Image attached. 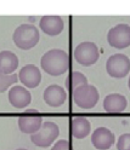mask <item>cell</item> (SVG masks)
<instances>
[{
	"mask_svg": "<svg viewBox=\"0 0 130 150\" xmlns=\"http://www.w3.org/2000/svg\"><path fill=\"white\" fill-rule=\"evenodd\" d=\"M69 57L66 51L61 49H52L43 54L40 65L45 73L51 76H60L69 68Z\"/></svg>",
	"mask_w": 130,
	"mask_h": 150,
	"instance_id": "1",
	"label": "cell"
},
{
	"mask_svg": "<svg viewBox=\"0 0 130 150\" xmlns=\"http://www.w3.org/2000/svg\"><path fill=\"white\" fill-rule=\"evenodd\" d=\"M40 35L38 28L33 24H21L18 25L12 35V40L18 49L29 50L39 42Z\"/></svg>",
	"mask_w": 130,
	"mask_h": 150,
	"instance_id": "2",
	"label": "cell"
},
{
	"mask_svg": "<svg viewBox=\"0 0 130 150\" xmlns=\"http://www.w3.org/2000/svg\"><path fill=\"white\" fill-rule=\"evenodd\" d=\"M100 93L92 85H83L72 92V99L74 104L81 109H91L99 102Z\"/></svg>",
	"mask_w": 130,
	"mask_h": 150,
	"instance_id": "3",
	"label": "cell"
},
{
	"mask_svg": "<svg viewBox=\"0 0 130 150\" xmlns=\"http://www.w3.org/2000/svg\"><path fill=\"white\" fill-rule=\"evenodd\" d=\"M73 57L78 62V64L90 67V65L95 64L100 58V51L96 44L91 41H84L74 47Z\"/></svg>",
	"mask_w": 130,
	"mask_h": 150,
	"instance_id": "4",
	"label": "cell"
},
{
	"mask_svg": "<svg viewBox=\"0 0 130 150\" xmlns=\"http://www.w3.org/2000/svg\"><path fill=\"white\" fill-rule=\"evenodd\" d=\"M59 134H60L59 126L55 122H52V121L48 120V121H44L43 122L38 132L31 136V140L36 146L48 148L57 139Z\"/></svg>",
	"mask_w": 130,
	"mask_h": 150,
	"instance_id": "5",
	"label": "cell"
},
{
	"mask_svg": "<svg viewBox=\"0 0 130 150\" xmlns=\"http://www.w3.org/2000/svg\"><path fill=\"white\" fill-rule=\"evenodd\" d=\"M106 70L109 76L122 79L130 71V58L126 54H112L106 62Z\"/></svg>",
	"mask_w": 130,
	"mask_h": 150,
	"instance_id": "6",
	"label": "cell"
},
{
	"mask_svg": "<svg viewBox=\"0 0 130 150\" xmlns=\"http://www.w3.org/2000/svg\"><path fill=\"white\" fill-rule=\"evenodd\" d=\"M17 122H18V128H20L21 132L32 136L40 129L44 121L38 110L28 109L18 117Z\"/></svg>",
	"mask_w": 130,
	"mask_h": 150,
	"instance_id": "7",
	"label": "cell"
},
{
	"mask_svg": "<svg viewBox=\"0 0 130 150\" xmlns=\"http://www.w3.org/2000/svg\"><path fill=\"white\" fill-rule=\"evenodd\" d=\"M107 40L114 49H125L130 46V25L120 23L111 28L107 34Z\"/></svg>",
	"mask_w": 130,
	"mask_h": 150,
	"instance_id": "8",
	"label": "cell"
},
{
	"mask_svg": "<svg viewBox=\"0 0 130 150\" xmlns=\"http://www.w3.org/2000/svg\"><path fill=\"white\" fill-rule=\"evenodd\" d=\"M18 80L26 88H35L41 81V73L34 64H27L20 69Z\"/></svg>",
	"mask_w": 130,
	"mask_h": 150,
	"instance_id": "9",
	"label": "cell"
},
{
	"mask_svg": "<svg viewBox=\"0 0 130 150\" xmlns=\"http://www.w3.org/2000/svg\"><path fill=\"white\" fill-rule=\"evenodd\" d=\"M116 142L113 132L107 127H97L91 134V143L97 150H107Z\"/></svg>",
	"mask_w": 130,
	"mask_h": 150,
	"instance_id": "10",
	"label": "cell"
},
{
	"mask_svg": "<svg viewBox=\"0 0 130 150\" xmlns=\"http://www.w3.org/2000/svg\"><path fill=\"white\" fill-rule=\"evenodd\" d=\"M9 102L10 104L17 109L26 108L27 105L32 102V95L28 91V88H26L24 86L15 85L9 91Z\"/></svg>",
	"mask_w": 130,
	"mask_h": 150,
	"instance_id": "11",
	"label": "cell"
},
{
	"mask_svg": "<svg viewBox=\"0 0 130 150\" xmlns=\"http://www.w3.org/2000/svg\"><path fill=\"white\" fill-rule=\"evenodd\" d=\"M40 29L50 36H56L63 30V20L61 16L57 15H46L43 16L39 21Z\"/></svg>",
	"mask_w": 130,
	"mask_h": 150,
	"instance_id": "12",
	"label": "cell"
},
{
	"mask_svg": "<svg viewBox=\"0 0 130 150\" xmlns=\"http://www.w3.org/2000/svg\"><path fill=\"white\" fill-rule=\"evenodd\" d=\"M44 100L48 105L57 108L61 107L67 99V92L63 87L59 85H50L45 88L43 93Z\"/></svg>",
	"mask_w": 130,
	"mask_h": 150,
	"instance_id": "13",
	"label": "cell"
},
{
	"mask_svg": "<svg viewBox=\"0 0 130 150\" xmlns=\"http://www.w3.org/2000/svg\"><path fill=\"white\" fill-rule=\"evenodd\" d=\"M128 107V100L123 95L111 93L104 99V109L109 114H119L123 112Z\"/></svg>",
	"mask_w": 130,
	"mask_h": 150,
	"instance_id": "14",
	"label": "cell"
},
{
	"mask_svg": "<svg viewBox=\"0 0 130 150\" xmlns=\"http://www.w3.org/2000/svg\"><path fill=\"white\" fill-rule=\"evenodd\" d=\"M71 133L74 138L83 139L85 138L91 131L90 121L84 116H76L71 120Z\"/></svg>",
	"mask_w": 130,
	"mask_h": 150,
	"instance_id": "15",
	"label": "cell"
},
{
	"mask_svg": "<svg viewBox=\"0 0 130 150\" xmlns=\"http://www.w3.org/2000/svg\"><path fill=\"white\" fill-rule=\"evenodd\" d=\"M18 67L17 56L11 51H0V71L4 74H14Z\"/></svg>",
	"mask_w": 130,
	"mask_h": 150,
	"instance_id": "16",
	"label": "cell"
},
{
	"mask_svg": "<svg viewBox=\"0 0 130 150\" xmlns=\"http://www.w3.org/2000/svg\"><path fill=\"white\" fill-rule=\"evenodd\" d=\"M83 85H88V78L83 73H80V71H71L68 74V76L66 79V87L69 91L73 92L76 88H78V87H80Z\"/></svg>",
	"mask_w": 130,
	"mask_h": 150,
	"instance_id": "17",
	"label": "cell"
},
{
	"mask_svg": "<svg viewBox=\"0 0 130 150\" xmlns=\"http://www.w3.org/2000/svg\"><path fill=\"white\" fill-rule=\"evenodd\" d=\"M18 81V75L17 74H4L0 71V93L5 92L7 88H10L11 85L16 83Z\"/></svg>",
	"mask_w": 130,
	"mask_h": 150,
	"instance_id": "18",
	"label": "cell"
},
{
	"mask_svg": "<svg viewBox=\"0 0 130 150\" xmlns=\"http://www.w3.org/2000/svg\"><path fill=\"white\" fill-rule=\"evenodd\" d=\"M117 150H130V133H124L118 138Z\"/></svg>",
	"mask_w": 130,
	"mask_h": 150,
	"instance_id": "19",
	"label": "cell"
},
{
	"mask_svg": "<svg viewBox=\"0 0 130 150\" xmlns=\"http://www.w3.org/2000/svg\"><path fill=\"white\" fill-rule=\"evenodd\" d=\"M51 150H72L71 143L66 139H60L59 142H55Z\"/></svg>",
	"mask_w": 130,
	"mask_h": 150,
	"instance_id": "20",
	"label": "cell"
},
{
	"mask_svg": "<svg viewBox=\"0 0 130 150\" xmlns=\"http://www.w3.org/2000/svg\"><path fill=\"white\" fill-rule=\"evenodd\" d=\"M128 85H129V88H130V76H129V81H128Z\"/></svg>",
	"mask_w": 130,
	"mask_h": 150,
	"instance_id": "21",
	"label": "cell"
},
{
	"mask_svg": "<svg viewBox=\"0 0 130 150\" xmlns=\"http://www.w3.org/2000/svg\"><path fill=\"white\" fill-rule=\"evenodd\" d=\"M16 150H27V149H24V148H20V149H16Z\"/></svg>",
	"mask_w": 130,
	"mask_h": 150,
	"instance_id": "22",
	"label": "cell"
}]
</instances>
